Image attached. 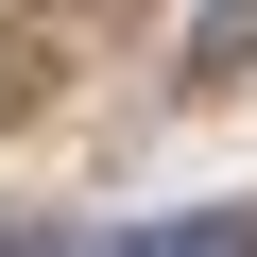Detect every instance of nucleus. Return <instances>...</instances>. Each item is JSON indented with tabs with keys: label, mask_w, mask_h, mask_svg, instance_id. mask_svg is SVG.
Segmentation results:
<instances>
[{
	"label": "nucleus",
	"mask_w": 257,
	"mask_h": 257,
	"mask_svg": "<svg viewBox=\"0 0 257 257\" xmlns=\"http://www.w3.org/2000/svg\"><path fill=\"white\" fill-rule=\"evenodd\" d=\"M189 69H206V86L257 69V0H206V18H189Z\"/></svg>",
	"instance_id": "obj_1"
},
{
	"label": "nucleus",
	"mask_w": 257,
	"mask_h": 257,
	"mask_svg": "<svg viewBox=\"0 0 257 257\" xmlns=\"http://www.w3.org/2000/svg\"><path fill=\"white\" fill-rule=\"evenodd\" d=\"M0 257H52V240H35V223H0Z\"/></svg>",
	"instance_id": "obj_3"
},
{
	"label": "nucleus",
	"mask_w": 257,
	"mask_h": 257,
	"mask_svg": "<svg viewBox=\"0 0 257 257\" xmlns=\"http://www.w3.org/2000/svg\"><path fill=\"white\" fill-rule=\"evenodd\" d=\"M155 257H257V223H189V240H155Z\"/></svg>",
	"instance_id": "obj_2"
}]
</instances>
